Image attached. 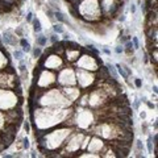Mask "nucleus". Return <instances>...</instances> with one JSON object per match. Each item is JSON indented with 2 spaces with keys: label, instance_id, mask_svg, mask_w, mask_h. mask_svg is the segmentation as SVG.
I'll list each match as a JSON object with an SVG mask.
<instances>
[{
  "label": "nucleus",
  "instance_id": "f257e3e1",
  "mask_svg": "<svg viewBox=\"0 0 158 158\" xmlns=\"http://www.w3.org/2000/svg\"><path fill=\"white\" fill-rule=\"evenodd\" d=\"M90 6L91 7H87L86 3H83L81 6V12H82L83 16L87 17V19H96L98 15L100 13L99 7H98V0H91Z\"/></svg>",
  "mask_w": 158,
  "mask_h": 158
},
{
  "label": "nucleus",
  "instance_id": "f03ea898",
  "mask_svg": "<svg viewBox=\"0 0 158 158\" xmlns=\"http://www.w3.org/2000/svg\"><path fill=\"white\" fill-rule=\"evenodd\" d=\"M67 135H70V129H62V131H56L54 133H52V135H49L46 138H49V146L50 148H56V146H58L59 144L57 141H61V140H63Z\"/></svg>",
  "mask_w": 158,
  "mask_h": 158
},
{
  "label": "nucleus",
  "instance_id": "7ed1b4c3",
  "mask_svg": "<svg viewBox=\"0 0 158 158\" xmlns=\"http://www.w3.org/2000/svg\"><path fill=\"white\" fill-rule=\"evenodd\" d=\"M59 82L62 85H75V77H74V71L71 69H66V70H63L61 73Z\"/></svg>",
  "mask_w": 158,
  "mask_h": 158
},
{
  "label": "nucleus",
  "instance_id": "20e7f679",
  "mask_svg": "<svg viewBox=\"0 0 158 158\" xmlns=\"http://www.w3.org/2000/svg\"><path fill=\"white\" fill-rule=\"evenodd\" d=\"M94 75L90 73H86V71H78V82L79 85H81V87H87L90 86L91 83L94 82Z\"/></svg>",
  "mask_w": 158,
  "mask_h": 158
},
{
  "label": "nucleus",
  "instance_id": "39448f33",
  "mask_svg": "<svg viewBox=\"0 0 158 158\" xmlns=\"http://www.w3.org/2000/svg\"><path fill=\"white\" fill-rule=\"evenodd\" d=\"M78 66H81L82 69H85V70H96L95 59L92 57H88V56H83L82 61L78 62Z\"/></svg>",
  "mask_w": 158,
  "mask_h": 158
},
{
  "label": "nucleus",
  "instance_id": "423d86ee",
  "mask_svg": "<svg viewBox=\"0 0 158 158\" xmlns=\"http://www.w3.org/2000/svg\"><path fill=\"white\" fill-rule=\"evenodd\" d=\"M62 65V61H61V58H59V56H52V57H49L46 59V62H45V66L48 69H53V70H57V69Z\"/></svg>",
  "mask_w": 158,
  "mask_h": 158
},
{
  "label": "nucleus",
  "instance_id": "0eeeda50",
  "mask_svg": "<svg viewBox=\"0 0 158 158\" xmlns=\"http://www.w3.org/2000/svg\"><path fill=\"white\" fill-rule=\"evenodd\" d=\"M81 140H82V136H79V135L74 136L70 140V142L67 144V150L73 152V150L79 149V146H81Z\"/></svg>",
  "mask_w": 158,
  "mask_h": 158
},
{
  "label": "nucleus",
  "instance_id": "6e6552de",
  "mask_svg": "<svg viewBox=\"0 0 158 158\" xmlns=\"http://www.w3.org/2000/svg\"><path fill=\"white\" fill-rule=\"evenodd\" d=\"M54 82V75L52 73H42V75H41V81H38V85L40 86H48V85H50V83Z\"/></svg>",
  "mask_w": 158,
  "mask_h": 158
},
{
  "label": "nucleus",
  "instance_id": "1a4fd4ad",
  "mask_svg": "<svg viewBox=\"0 0 158 158\" xmlns=\"http://www.w3.org/2000/svg\"><path fill=\"white\" fill-rule=\"evenodd\" d=\"M16 37L13 36V33L12 32H4V38H3V41L7 44V45H12V46H16V40H15Z\"/></svg>",
  "mask_w": 158,
  "mask_h": 158
},
{
  "label": "nucleus",
  "instance_id": "9d476101",
  "mask_svg": "<svg viewBox=\"0 0 158 158\" xmlns=\"http://www.w3.org/2000/svg\"><path fill=\"white\" fill-rule=\"evenodd\" d=\"M103 145V142L99 140V138H92V141H91V144L88 145V150L90 152H99L100 150V148Z\"/></svg>",
  "mask_w": 158,
  "mask_h": 158
},
{
  "label": "nucleus",
  "instance_id": "9b49d317",
  "mask_svg": "<svg viewBox=\"0 0 158 158\" xmlns=\"http://www.w3.org/2000/svg\"><path fill=\"white\" fill-rule=\"evenodd\" d=\"M66 57H67V59L70 62H74L79 57V50H78L77 48L74 49V50H73V49H69V50L66 52Z\"/></svg>",
  "mask_w": 158,
  "mask_h": 158
},
{
  "label": "nucleus",
  "instance_id": "f8f14e48",
  "mask_svg": "<svg viewBox=\"0 0 158 158\" xmlns=\"http://www.w3.org/2000/svg\"><path fill=\"white\" fill-rule=\"evenodd\" d=\"M65 94L67 95L69 100H74V99H77L79 96V91L77 88H65Z\"/></svg>",
  "mask_w": 158,
  "mask_h": 158
},
{
  "label": "nucleus",
  "instance_id": "ddd939ff",
  "mask_svg": "<svg viewBox=\"0 0 158 158\" xmlns=\"http://www.w3.org/2000/svg\"><path fill=\"white\" fill-rule=\"evenodd\" d=\"M83 115V118H81V121H78V124L81 125V127H87L88 124H90V120H91V115L88 112H85V113H82Z\"/></svg>",
  "mask_w": 158,
  "mask_h": 158
},
{
  "label": "nucleus",
  "instance_id": "4468645a",
  "mask_svg": "<svg viewBox=\"0 0 158 158\" xmlns=\"http://www.w3.org/2000/svg\"><path fill=\"white\" fill-rule=\"evenodd\" d=\"M54 17H56L61 24H69V20L65 17V15L62 12H59V9L58 11H54Z\"/></svg>",
  "mask_w": 158,
  "mask_h": 158
},
{
  "label": "nucleus",
  "instance_id": "2eb2a0df",
  "mask_svg": "<svg viewBox=\"0 0 158 158\" xmlns=\"http://www.w3.org/2000/svg\"><path fill=\"white\" fill-rule=\"evenodd\" d=\"M36 42H37V45L40 46V48H44L48 44V37H45L44 34H41L40 33L38 34V37H37V40H36Z\"/></svg>",
  "mask_w": 158,
  "mask_h": 158
},
{
  "label": "nucleus",
  "instance_id": "dca6fc26",
  "mask_svg": "<svg viewBox=\"0 0 158 158\" xmlns=\"http://www.w3.org/2000/svg\"><path fill=\"white\" fill-rule=\"evenodd\" d=\"M20 45L23 46V52L24 53H29L32 50V48H31V44H29L27 40H24V38H21L20 40Z\"/></svg>",
  "mask_w": 158,
  "mask_h": 158
},
{
  "label": "nucleus",
  "instance_id": "f3484780",
  "mask_svg": "<svg viewBox=\"0 0 158 158\" xmlns=\"http://www.w3.org/2000/svg\"><path fill=\"white\" fill-rule=\"evenodd\" d=\"M32 24H33V29H34V32L36 33H41L42 32V27H41V23H40L38 19H33Z\"/></svg>",
  "mask_w": 158,
  "mask_h": 158
},
{
  "label": "nucleus",
  "instance_id": "a211bd4d",
  "mask_svg": "<svg viewBox=\"0 0 158 158\" xmlns=\"http://www.w3.org/2000/svg\"><path fill=\"white\" fill-rule=\"evenodd\" d=\"M116 67H117V73L120 74V75H121L123 78H124L125 81H128V78H129V74H128V73L124 70V67H123L121 65H118V63L116 65Z\"/></svg>",
  "mask_w": 158,
  "mask_h": 158
},
{
  "label": "nucleus",
  "instance_id": "6ab92c4d",
  "mask_svg": "<svg viewBox=\"0 0 158 158\" xmlns=\"http://www.w3.org/2000/svg\"><path fill=\"white\" fill-rule=\"evenodd\" d=\"M53 31L56 32L57 34H63L65 33V28L62 27V24H56V25L53 27Z\"/></svg>",
  "mask_w": 158,
  "mask_h": 158
},
{
  "label": "nucleus",
  "instance_id": "aec40b11",
  "mask_svg": "<svg viewBox=\"0 0 158 158\" xmlns=\"http://www.w3.org/2000/svg\"><path fill=\"white\" fill-rule=\"evenodd\" d=\"M107 67H108V71H110V74L112 75V79H116V78H117V73H116V70H115V66L111 65V63H108Z\"/></svg>",
  "mask_w": 158,
  "mask_h": 158
},
{
  "label": "nucleus",
  "instance_id": "412c9836",
  "mask_svg": "<svg viewBox=\"0 0 158 158\" xmlns=\"http://www.w3.org/2000/svg\"><path fill=\"white\" fill-rule=\"evenodd\" d=\"M13 57H15V59H23V57H24V52L23 50H15L13 52Z\"/></svg>",
  "mask_w": 158,
  "mask_h": 158
},
{
  "label": "nucleus",
  "instance_id": "4be33fe9",
  "mask_svg": "<svg viewBox=\"0 0 158 158\" xmlns=\"http://www.w3.org/2000/svg\"><path fill=\"white\" fill-rule=\"evenodd\" d=\"M32 53H33L34 58H38V57H41V54H42V49L41 48H34Z\"/></svg>",
  "mask_w": 158,
  "mask_h": 158
},
{
  "label": "nucleus",
  "instance_id": "5701e85b",
  "mask_svg": "<svg viewBox=\"0 0 158 158\" xmlns=\"http://www.w3.org/2000/svg\"><path fill=\"white\" fill-rule=\"evenodd\" d=\"M152 141H153V137L149 136V137H148V152H149L150 154L153 153V142Z\"/></svg>",
  "mask_w": 158,
  "mask_h": 158
},
{
  "label": "nucleus",
  "instance_id": "b1692460",
  "mask_svg": "<svg viewBox=\"0 0 158 158\" xmlns=\"http://www.w3.org/2000/svg\"><path fill=\"white\" fill-rule=\"evenodd\" d=\"M132 45H133V49H135V50H138V49H140V42H138V40L136 37H132Z\"/></svg>",
  "mask_w": 158,
  "mask_h": 158
},
{
  "label": "nucleus",
  "instance_id": "393cba45",
  "mask_svg": "<svg viewBox=\"0 0 158 158\" xmlns=\"http://www.w3.org/2000/svg\"><path fill=\"white\" fill-rule=\"evenodd\" d=\"M49 40H50V42L56 44V42H58V41H59V37H58V34H57V33H54V34H52L50 38H49Z\"/></svg>",
  "mask_w": 158,
  "mask_h": 158
},
{
  "label": "nucleus",
  "instance_id": "a878e982",
  "mask_svg": "<svg viewBox=\"0 0 158 158\" xmlns=\"http://www.w3.org/2000/svg\"><path fill=\"white\" fill-rule=\"evenodd\" d=\"M23 146H24V149H29V146H31V144H29V140L27 137L23 138Z\"/></svg>",
  "mask_w": 158,
  "mask_h": 158
},
{
  "label": "nucleus",
  "instance_id": "bb28decb",
  "mask_svg": "<svg viewBox=\"0 0 158 158\" xmlns=\"http://www.w3.org/2000/svg\"><path fill=\"white\" fill-rule=\"evenodd\" d=\"M6 63H7L6 58H4V56H3L2 53H0V69H2V67H3L4 65H6Z\"/></svg>",
  "mask_w": 158,
  "mask_h": 158
},
{
  "label": "nucleus",
  "instance_id": "cd10ccee",
  "mask_svg": "<svg viewBox=\"0 0 158 158\" xmlns=\"http://www.w3.org/2000/svg\"><path fill=\"white\" fill-rule=\"evenodd\" d=\"M136 145H137V149L140 150V152L144 150V146H142V144H141V141H140V140H137V141H136Z\"/></svg>",
  "mask_w": 158,
  "mask_h": 158
},
{
  "label": "nucleus",
  "instance_id": "c85d7f7f",
  "mask_svg": "<svg viewBox=\"0 0 158 158\" xmlns=\"http://www.w3.org/2000/svg\"><path fill=\"white\" fill-rule=\"evenodd\" d=\"M123 52H124V48H123V46H116V48H115V53H116V54H120V53H123Z\"/></svg>",
  "mask_w": 158,
  "mask_h": 158
},
{
  "label": "nucleus",
  "instance_id": "c756f323",
  "mask_svg": "<svg viewBox=\"0 0 158 158\" xmlns=\"http://www.w3.org/2000/svg\"><path fill=\"white\" fill-rule=\"evenodd\" d=\"M24 129H25L27 133H28V132H31V125H29V123H28V121L24 123Z\"/></svg>",
  "mask_w": 158,
  "mask_h": 158
},
{
  "label": "nucleus",
  "instance_id": "7c9ffc66",
  "mask_svg": "<svg viewBox=\"0 0 158 158\" xmlns=\"http://www.w3.org/2000/svg\"><path fill=\"white\" fill-rule=\"evenodd\" d=\"M135 85H136V87H138V88H140V87L142 86V83H141V79L136 78V79H135Z\"/></svg>",
  "mask_w": 158,
  "mask_h": 158
},
{
  "label": "nucleus",
  "instance_id": "2f4dec72",
  "mask_svg": "<svg viewBox=\"0 0 158 158\" xmlns=\"http://www.w3.org/2000/svg\"><path fill=\"white\" fill-rule=\"evenodd\" d=\"M32 20H33V13L29 12V13L27 15V21H28V23H32Z\"/></svg>",
  "mask_w": 158,
  "mask_h": 158
},
{
  "label": "nucleus",
  "instance_id": "473e14b6",
  "mask_svg": "<svg viewBox=\"0 0 158 158\" xmlns=\"http://www.w3.org/2000/svg\"><path fill=\"white\" fill-rule=\"evenodd\" d=\"M131 12H132L133 15L136 13V6H135V4H132V6H131Z\"/></svg>",
  "mask_w": 158,
  "mask_h": 158
},
{
  "label": "nucleus",
  "instance_id": "72a5a7b5",
  "mask_svg": "<svg viewBox=\"0 0 158 158\" xmlns=\"http://www.w3.org/2000/svg\"><path fill=\"white\" fill-rule=\"evenodd\" d=\"M81 157H99L98 154H91V153H90V154H82Z\"/></svg>",
  "mask_w": 158,
  "mask_h": 158
},
{
  "label": "nucleus",
  "instance_id": "f704fd0d",
  "mask_svg": "<svg viewBox=\"0 0 158 158\" xmlns=\"http://www.w3.org/2000/svg\"><path fill=\"white\" fill-rule=\"evenodd\" d=\"M103 52H104L106 54H108V56L111 54V50H110V49H107V48H103Z\"/></svg>",
  "mask_w": 158,
  "mask_h": 158
},
{
  "label": "nucleus",
  "instance_id": "c9c22d12",
  "mask_svg": "<svg viewBox=\"0 0 158 158\" xmlns=\"http://www.w3.org/2000/svg\"><path fill=\"white\" fill-rule=\"evenodd\" d=\"M3 125V116H2V113H0V127Z\"/></svg>",
  "mask_w": 158,
  "mask_h": 158
}]
</instances>
